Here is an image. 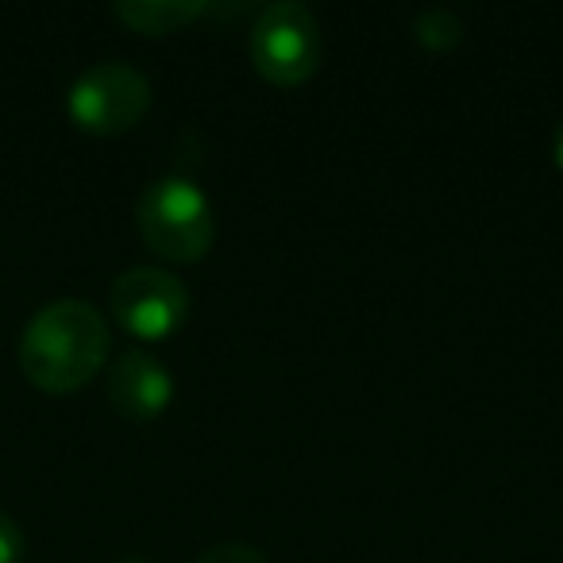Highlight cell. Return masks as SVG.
I'll return each mask as SVG.
<instances>
[{
	"instance_id": "obj_11",
	"label": "cell",
	"mask_w": 563,
	"mask_h": 563,
	"mask_svg": "<svg viewBox=\"0 0 563 563\" xmlns=\"http://www.w3.org/2000/svg\"><path fill=\"white\" fill-rule=\"evenodd\" d=\"M555 166H560V170H563V124L560 128H555Z\"/></svg>"
},
{
	"instance_id": "obj_7",
	"label": "cell",
	"mask_w": 563,
	"mask_h": 563,
	"mask_svg": "<svg viewBox=\"0 0 563 563\" xmlns=\"http://www.w3.org/2000/svg\"><path fill=\"white\" fill-rule=\"evenodd\" d=\"M112 12L140 35H170L201 20L209 4L205 0H120Z\"/></svg>"
},
{
	"instance_id": "obj_5",
	"label": "cell",
	"mask_w": 563,
	"mask_h": 563,
	"mask_svg": "<svg viewBox=\"0 0 563 563\" xmlns=\"http://www.w3.org/2000/svg\"><path fill=\"white\" fill-rule=\"evenodd\" d=\"M109 309L124 332L135 340H166L186 324L189 290L186 282L174 278L158 266H132L117 274L109 290Z\"/></svg>"
},
{
	"instance_id": "obj_1",
	"label": "cell",
	"mask_w": 563,
	"mask_h": 563,
	"mask_svg": "<svg viewBox=\"0 0 563 563\" xmlns=\"http://www.w3.org/2000/svg\"><path fill=\"white\" fill-rule=\"evenodd\" d=\"M109 355V324L89 301L58 298L35 309L20 336V367L40 390H81Z\"/></svg>"
},
{
	"instance_id": "obj_6",
	"label": "cell",
	"mask_w": 563,
	"mask_h": 563,
	"mask_svg": "<svg viewBox=\"0 0 563 563\" xmlns=\"http://www.w3.org/2000/svg\"><path fill=\"white\" fill-rule=\"evenodd\" d=\"M109 401L128 421H151L174 401V378L155 355L124 352L109 371Z\"/></svg>"
},
{
	"instance_id": "obj_8",
	"label": "cell",
	"mask_w": 563,
	"mask_h": 563,
	"mask_svg": "<svg viewBox=\"0 0 563 563\" xmlns=\"http://www.w3.org/2000/svg\"><path fill=\"white\" fill-rule=\"evenodd\" d=\"M413 40L429 51H452L463 40V20L452 9H424L413 16Z\"/></svg>"
},
{
	"instance_id": "obj_4",
	"label": "cell",
	"mask_w": 563,
	"mask_h": 563,
	"mask_svg": "<svg viewBox=\"0 0 563 563\" xmlns=\"http://www.w3.org/2000/svg\"><path fill=\"white\" fill-rule=\"evenodd\" d=\"M66 109L81 132L124 135L147 117L151 81L128 63H97L70 86Z\"/></svg>"
},
{
	"instance_id": "obj_9",
	"label": "cell",
	"mask_w": 563,
	"mask_h": 563,
	"mask_svg": "<svg viewBox=\"0 0 563 563\" xmlns=\"http://www.w3.org/2000/svg\"><path fill=\"white\" fill-rule=\"evenodd\" d=\"M197 563H271V555L251 544H212L209 552L197 555Z\"/></svg>"
},
{
	"instance_id": "obj_3",
	"label": "cell",
	"mask_w": 563,
	"mask_h": 563,
	"mask_svg": "<svg viewBox=\"0 0 563 563\" xmlns=\"http://www.w3.org/2000/svg\"><path fill=\"white\" fill-rule=\"evenodd\" d=\"M247 51L263 81L278 89L306 86L321 70V24L298 0H274L255 16Z\"/></svg>"
},
{
	"instance_id": "obj_12",
	"label": "cell",
	"mask_w": 563,
	"mask_h": 563,
	"mask_svg": "<svg viewBox=\"0 0 563 563\" xmlns=\"http://www.w3.org/2000/svg\"><path fill=\"white\" fill-rule=\"evenodd\" d=\"M124 563H147V560H124Z\"/></svg>"
},
{
	"instance_id": "obj_2",
	"label": "cell",
	"mask_w": 563,
	"mask_h": 563,
	"mask_svg": "<svg viewBox=\"0 0 563 563\" xmlns=\"http://www.w3.org/2000/svg\"><path fill=\"white\" fill-rule=\"evenodd\" d=\"M135 224L143 243L170 263H197L217 240L209 197L186 178L151 181L135 201Z\"/></svg>"
},
{
	"instance_id": "obj_10",
	"label": "cell",
	"mask_w": 563,
	"mask_h": 563,
	"mask_svg": "<svg viewBox=\"0 0 563 563\" xmlns=\"http://www.w3.org/2000/svg\"><path fill=\"white\" fill-rule=\"evenodd\" d=\"M27 552L24 529L9 514H0V563H20Z\"/></svg>"
}]
</instances>
